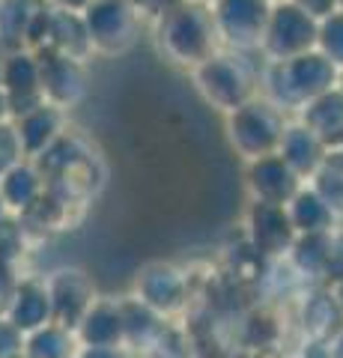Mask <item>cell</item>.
<instances>
[{
    "mask_svg": "<svg viewBox=\"0 0 343 358\" xmlns=\"http://www.w3.org/2000/svg\"><path fill=\"white\" fill-rule=\"evenodd\" d=\"M3 215H9V209H6V203H3V197H0V218Z\"/></svg>",
    "mask_w": 343,
    "mask_h": 358,
    "instance_id": "39",
    "label": "cell"
},
{
    "mask_svg": "<svg viewBox=\"0 0 343 358\" xmlns=\"http://www.w3.org/2000/svg\"><path fill=\"white\" fill-rule=\"evenodd\" d=\"M15 358H30V355H27V352H21V355H15Z\"/></svg>",
    "mask_w": 343,
    "mask_h": 358,
    "instance_id": "41",
    "label": "cell"
},
{
    "mask_svg": "<svg viewBox=\"0 0 343 358\" xmlns=\"http://www.w3.org/2000/svg\"><path fill=\"white\" fill-rule=\"evenodd\" d=\"M6 120H13L9 117V96H6V90L0 87V122H6Z\"/></svg>",
    "mask_w": 343,
    "mask_h": 358,
    "instance_id": "35",
    "label": "cell"
},
{
    "mask_svg": "<svg viewBox=\"0 0 343 358\" xmlns=\"http://www.w3.org/2000/svg\"><path fill=\"white\" fill-rule=\"evenodd\" d=\"M286 209H290V218H293V227L298 230V236H311V233H335L337 209L331 206L314 185H302V192L286 203Z\"/></svg>",
    "mask_w": 343,
    "mask_h": 358,
    "instance_id": "21",
    "label": "cell"
},
{
    "mask_svg": "<svg viewBox=\"0 0 343 358\" xmlns=\"http://www.w3.org/2000/svg\"><path fill=\"white\" fill-rule=\"evenodd\" d=\"M6 317L13 320L24 334L54 322V305H51V293H48L45 278H33V275L21 278Z\"/></svg>",
    "mask_w": 343,
    "mask_h": 358,
    "instance_id": "18",
    "label": "cell"
},
{
    "mask_svg": "<svg viewBox=\"0 0 343 358\" xmlns=\"http://www.w3.org/2000/svg\"><path fill=\"white\" fill-rule=\"evenodd\" d=\"M21 162H27L24 141H21L15 120H6L0 122V173H6L9 167H15Z\"/></svg>",
    "mask_w": 343,
    "mask_h": 358,
    "instance_id": "29",
    "label": "cell"
},
{
    "mask_svg": "<svg viewBox=\"0 0 343 358\" xmlns=\"http://www.w3.org/2000/svg\"><path fill=\"white\" fill-rule=\"evenodd\" d=\"M15 126L21 131V141H24L27 159H36L66 131V110L51 102H42L39 108L27 110L24 117H18Z\"/></svg>",
    "mask_w": 343,
    "mask_h": 358,
    "instance_id": "20",
    "label": "cell"
},
{
    "mask_svg": "<svg viewBox=\"0 0 343 358\" xmlns=\"http://www.w3.org/2000/svg\"><path fill=\"white\" fill-rule=\"evenodd\" d=\"M51 6H60V9H75V13H84L90 6V0H48Z\"/></svg>",
    "mask_w": 343,
    "mask_h": 358,
    "instance_id": "34",
    "label": "cell"
},
{
    "mask_svg": "<svg viewBox=\"0 0 343 358\" xmlns=\"http://www.w3.org/2000/svg\"><path fill=\"white\" fill-rule=\"evenodd\" d=\"M156 45L170 63L197 69L215 51H221L218 24L206 0H180L156 15Z\"/></svg>",
    "mask_w": 343,
    "mask_h": 358,
    "instance_id": "1",
    "label": "cell"
},
{
    "mask_svg": "<svg viewBox=\"0 0 343 358\" xmlns=\"http://www.w3.org/2000/svg\"><path fill=\"white\" fill-rule=\"evenodd\" d=\"M123 310H126V346L129 350H147L152 352L156 346L161 343V338L168 331H164V317L156 313L149 305H143L138 296L131 299H123Z\"/></svg>",
    "mask_w": 343,
    "mask_h": 358,
    "instance_id": "23",
    "label": "cell"
},
{
    "mask_svg": "<svg viewBox=\"0 0 343 358\" xmlns=\"http://www.w3.org/2000/svg\"><path fill=\"white\" fill-rule=\"evenodd\" d=\"M328 346H331V350H328V358H343V331H340Z\"/></svg>",
    "mask_w": 343,
    "mask_h": 358,
    "instance_id": "36",
    "label": "cell"
},
{
    "mask_svg": "<svg viewBox=\"0 0 343 358\" xmlns=\"http://www.w3.org/2000/svg\"><path fill=\"white\" fill-rule=\"evenodd\" d=\"M135 296L161 317H176L188 305V278L170 263H149L138 275Z\"/></svg>",
    "mask_w": 343,
    "mask_h": 358,
    "instance_id": "14",
    "label": "cell"
},
{
    "mask_svg": "<svg viewBox=\"0 0 343 358\" xmlns=\"http://www.w3.org/2000/svg\"><path fill=\"white\" fill-rule=\"evenodd\" d=\"M305 331L319 343H331L343 331V308L335 296V289H319L305 301L302 313Z\"/></svg>",
    "mask_w": 343,
    "mask_h": 358,
    "instance_id": "24",
    "label": "cell"
},
{
    "mask_svg": "<svg viewBox=\"0 0 343 358\" xmlns=\"http://www.w3.org/2000/svg\"><path fill=\"white\" fill-rule=\"evenodd\" d=\"M48 293H51V305H54V322H60L66 329H78V322L84 320V313L93 308L96 287L87 278L84 268H57L48 278Z\"/></svg>",
    "mask_w": 343,
    "mask_h": 358,
    "instance_id": "13",
    "label": "cell"
},
{
    "mask_svg": "<svg viewBox=\"0 0 343 358\" xmlns=\"http://www.w3.org/2000/svg\"><path fill=\"white\" fill-rule=\"evenodd\" d=\"M27 334L21 331L6 313H0V358H15L24 352Z\"/></svg>",
    "mask_w": 343,
    "mask_h": 358,
    "instance_id": "30",
    "label": "cell"
},
{
    "mask_svg": "<svg viewBox=\"0 0 343 358\" xmlns=\"http://www.w3.org/2000/svg\"><path fill=\"white\" fill-rule=\"evenodd\" d=\"M48 192V182L42 171L30 159L21 162L15 167H9L6 173H0V197H3L6 209L13 215H24L42 200V194Z\"/></svg>",
    "mask_w": 343,
    "mask_h": 358,
    "instance_id": "19",
    "label": "cell"
},
{
    "mask_svg": "<svg viewBox=\"0 0 343 358\" xmlns=\"http://www.w3.org/2000/svg\"><path fill=\"white\" fill-rule=\"evenodd\" d=\"M245 185L251 192V200H263V203H281L286 206L290 200L302 192L305 179L298 176L281 152L254 159L245 167Z\"/></svg>",
    "mask_w": 343,
    "mask_h": 358,
    "instance_id": "12",
    "label": "cell"
},
{
    "mask_svg": "<svg viewBox=\"0 0 343 358\" xmlns=\"http://www.w3.org/2000/svg\"><path fill=\"white\" fill-rule=\"evenodd\" d=\"M21 284V275L15 272L13 260H0V313H6L9 305H13V296Z\"/></svg>",
    "mask_w": 343,
    "mask_h": 358,
    "instance_id": "31",
    "label": "cell"
},
{
    "mask_svg": "<svg viewBox=\"0 0 343 358\" xmlns=\"http://www.w3.org/2000/svg\"><path fill=\"white\" fill-rule=\"evenodd\" d=\"M335 296H337V301H340V308H343V278L335 284Z\"/></svg>",
    "mask_w": 343,
    "mask_h": 358,
    "instance_id": "37",
    "label": "cell"
},
{
    "mask_svg": "<svg viewBox=\"0 0 343 358\" xmlns=\"http://www.w3.org/2000/svg\"><path fill=\"white\" fill-rule=\"evenodd\" d=\"M331 260H335V233L298 236L290 251V263L302 275H311V278H328Z\"/></svg>",
    "mask_w": 343,
    "mask_h": 358,
    "instance_id": "25",
    "label": "cell"
},
{
    "mask_svg": "<svg viewBox=\"0 0 343 358\" xmlns=\"http://www.w3.org/2000/svg\"><path fill=\"white\" fill-rule=\"evenodd\" d=\"M39 48L60 51L66 57L87 63L96 51H93V39H90V30H87L84 13L51 6L48 18H45V36H42Z\"/></svg>",
    "mask_w": 343,
    "mask_h": 358,
    "instance_id": "15",
    "label": "cell"
},
{
    "mask_svg": "<svg viewBox=\"0 0 343 358\" xmlns=\"http://www.w3.org/2000/svg\"><path fill=\"white\" fill-rule=\"evenodd\" d=\"M78 350H81L78 334L60 326V322H48V326L30 331L24 343V352L30 358H75Z\"/></svg>",
    "mask_w": 343,
    "mask_h": 358,
    "instance_id": "26",
    "label": "cell"
},
{
    "mask_svg": "<svg viewBox=\"0 0 343 358\" xmlns=\"http://www.w3.org/2000/svg\"><path fill=\"white\" fill-rule=\"evenodd\" d=\"M84 21L93 39V51L102 57L126 54L140 33V9L135 0H90V6L84 9Z\"/></svg>",
    "mask_w": 343,
    "mask_h": 358,
    "instance_id": "5",
    "label": "cell"
},
{
    "mask_svg": "<svg viewBox=\"0 0 343 358\" xmlns=\"http://www.w3.org/2000/svg\"><path fill=\"white\" fill-rule=\"evenodd\" d=\"M24 245H27V227L21 215H3L0 218V260H18L24 254Z\"/></svg>",
    "mask_w": 343,
    "mask_h": 358,
    "instance_id": "28",
    "label": "cell"
},
{
    "mask_svg": "<svg viewBox=\"0 0 343 358\" xmlns=\"http://www.w3.org/2000/svg\"><path fill=\"white\" fill-rule=\"evenodd\" d=\"M245 54L248 51L221 48L197 69H191L194 87L221 114H233L236 108L260 96V75Z\"/></svg>",
    "mask_w": 343,
    "mask_h": 358,
    "instance_id": "3",
    "label": "cell"
},
{
    "mask_svg": "<svg viewBox=\"0 0 343 358\" xmlns=\"http://www.w3.org/2000/svg\"><path fill=\"white\" fill-rule=\"evenodd\" d=\"M337 87H340V93H343V69H340V81H337Z\"/></svg>",
    "mask_w": 343,
    "mask_h": 358,
    "instance_id": "40",
    "label": "cell"
},
{
    "mask_svg": "<svg viewBox=\"0 0 343 358\" xmlns=\"http://www.w3.org/2000/svg\"><path fill=\"white\" fill-rule=\"evenodd\" d=\"M316 39H319V18L305 13L293 0H278L272 6L260 51L265 54V60H290L295 54L314 51Z\"/></svg>",
    "mask_w": 343,
    "mask_h": 358,
    "instance_id": "6",
    "label": "cell"
},
{
    "mask_svg": "<svg viewBox=\"0 0 343 358\" xmlns=\"http://www.w3.org/2000/svg\"><path fill=\"white\" fill-rule=\"evenodd\" d=\"M75 358H135L129 346H81Z\"/></svg>",
    "mask_w": 343,
    "mask_h": 358,
    "instance_id": "32",
    "label": "cell"
},
{
    "mask_svg": "<svg viewBox=\"0 0 343 358\" xmlns=\"http://www.w3.org/2000/svg\"><path fill=\"white\" fill-rule=\"evenodd\" d=\"M316 48L343 69V9H335L331 15H326L323 21H319Z\"/></svg>",
    "mask_w": 343,
    "mask_h": 358,
    "instance_id": "27",
    "label": "cell"
},
{
    "mask_svg": "<svg viewBox=\"0 0 343 358\" xmlns=\"http://www.w3.org/2000/svg\"><path fill=\"white\" fill-rule=\"evenodd\" d=\"M278 152L286 159V164H290L293 171L307 182V179H314L319 173V167L326 164L331 147L311 126H305L302 120H295V122H286V131H284V141H281Z\"/></svg>",
    "mask_w": 343,
    "mask_h": 358,
    "instance_id": "17",
    "label": "cell"
},
{
    "mask_svg": "<svg viewBox=\"0 0 343 358\" xmlns=\"http://www.w3.org/2000/svg\"><path fill=\"white\" fill-rule=\"evenodd\" d=\"M75 334H78L81 346H126L123 301L110 296H98L93 301V308L84 313Z\"/></svg>",
    "mask_w": 343,
    "mask_h": 358,
    "instance_id": "16",
    "label": "cell"
},
{
    "mask_svg": "<svg viewBox=\"0 0 343 358\" xmlns=\"http://www.w3.org/2000/svg\"><path fill=\"white\" fill-rule=\"evenodd\" d=\"M337 3H340V9H343V0H337Z\"/></svg>",
    "mask_w": 343,
    "mask_h": 358,
    "instance_id": "42",
    "label": "cell"
},
{
    "mask_svg": "<svg viewBox=\"0 0 343 358\" xmlns=\"http://www.w3.org/2000/svg\"><path fill=\"white\" fill-rule=\"evenodd\" d=\"M173 3H180V0H156V6H159V13L164 6H173Z\"/></svg>",
    "mask_w": 343,
    "mask_h": 358,
    "instance_id": "38",
    "label": "cell"
},
{
    "mask_svg": "<svg viewBox=\"0 0 343 358\" xmlns=\"http://www.w3.org/2000/svg\"><path fill=\"white\" fill-rule=\"evenodd\" d=\"M206 3H212V0H206Z\"/></svg>",
    "mask_w": 343,
    "mask_h": 358,
    "instance_id": "44",
    "label": "cell"
},
{
    "mask_svg": "<svg viewBox=\"0 0 343 358\" xmlns=\"http://www.w3.org/2000/svg\"><path fill=\"white\" fill-rule=\"evenodd\" d=\"M272 3H278V0H272Z\"/></svg>",
    "mask_w": 343,
    "mask_h": 358,
    "instance_id": "43",
    "label": "cell"
},
{
    "mask_svg": "<svg viewBox=\"0 0 343 358\" xmlns=\"http://www.w3.org/2000/svg\"><path fill=\"white\" fill-rule=\"evenodd\" d=\"M340 81V66L323 51H305L290 60H269L260 75L263 96L284 110H302L316 96L335 90Z\"/></svg>",
    "mask_w": 343,
    "mask_h": 358,
    "instance_id": "2",
    "label": "cell"
},
{
    "mask_svg": "<svg viewBox=\"0 0 343 358\" xmlns=\"http://www.w3.org/2000/svg\"><path fill=\"white\" fill-rule=\"evenodd\" d=\"M286 122H290L286 110L260 93L257 99L236 108L233 114H227V138L242 159L254 162L281 150Z\"/></svg>",
    "mask_w": 343,
    "mask_h": 358,
    "instance_id": "4",
    "label": "cell"
},
{
    "mask_svg": "<svg viewBox=\"0 0 343 358\" xmlns=\"http://www.w3.org/2000/svg\"><path fill=\"white\" fill-rule=\"evenodd\" d=\"M212 15L224 48L254 51L263 48V36L269 27L272 0H212Z\"/></svg>",
    "mask_w": 343,
    "mask_h": 358,
    "instance_id": "7",
    "label": "cell"
},
{
    "mask_svg": "<svg viewBox=\"0 0 343 358\" xmlns=\"http://www.w3.org/2000/svg\"><path fill=\"white\" fill-rule=\"evenodd\" d=\"M48 9V0H0V48H39Z\"/></svg>",
    "mask_w": 343,
    "mask_h": 358,
    "instance_id": "11",
    "label": "cell"
},
{
    "mask_svg": "<svg viewBox=\"0 0 343 358\" xmlns=\"http://www.w3.org/2000/svg\"><path fill=\"white\" fill-rule=\"evenodd\" d=\"M293 3H295V6H302L305 13H311V15L319 18V21H323L326 15H331L335 9H340L337 0H293Z\"/></svg>",
    "mask_w": 343,
    "mask_h": 358,
    "instance_id": "33",
    "label": "cell"
},
{
    "mask_svg": "<svg viewBox=\"0 0 343 358\" xmlns=\"http://www.w3.org/2000/svg\"><path fill=\"white\" fill-rule=\"evenodd\" d=\"M42 63V96L45 102L69 110L87 96V69L81 60H72L60 51L36 48Z\"/></svg>",
    "mask_w": 343,
    "mask_h": 358,
    "instance_id": "10",
    "label": "cell"
},
{
    "mask_svg": "<svg viewBox=\"0 0 343 358\" xmlns=\"http://www.w3.org/2000/svg\"><path fill=\"white\" fill-rule=\"evenodd\" d=\"M245 227H248L251 248L260 257H290L293 245L298 239V230L293 227L290 209L281 206V203L251 200Z\"/></svg>",
    "mask_w": 343,
    "mask_h": 358,
    "instance_id": "9",
    "label": "cell"
},
{
    "mask_svg": "<svg viewBox=\"0 0 343 358\" xmlns=\"http://www.w3.org/2000/svg\"><path fill=\"white\" fill-rule=\"evenodd\" d=\"M298 120L311 126L331 150H343V93L340 87L316 96L298 110Z\"/></svg>",
    "mask_w": 343,
    "mask_h": 358,
    "instance_id": "22",
    "label": "cell"
},
{
    "mask_svg": "<svg viewBox=\"0 0 343 358\" xmlns=\"http://www.w3.org/2000/svg\"><path fill=\"white\" fill-rule=\"evenodd\" d=\"M0 87L9 96V117L18 120L45 102L42 96V63L36 48H13L0 57Z\"/></svg>",
    "mask_w": 343,
    "mask_h": 358,
    "instance_id": "8",
    "label": "cell"
}]
</instances>
